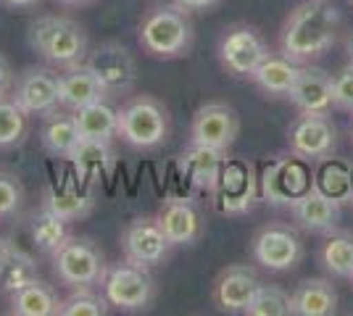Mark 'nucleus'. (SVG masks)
Here are the masks:
<instances>
[{
  "label": "nucleus",
  "instance_id": "nucleus-31",
  "mask_svg": "<svg viewBox=\"0 0 353 316\" xmlns=\"http://www.w3.org/2000/svg\"><path fill=\"white\" fill-rule=\"evenodd\" d=\"M34 280H37V258L32 256L27 248L11 242V253H8L3 269H0V290L6 295H11V293L27 287Z\"/></svg>",
  "mask_w": 353,
  "mask_h": 316
},
{
  "label": "nucleus",
  "instance_id": "nucleus-41",
  "mask_svg": "<svg viewBox=\"0 0 353 316\" xmlns=\"http://www.w3.org/2000/svg\"><path fill=\"white\" fill-rule=\"evenodd\" d=\"M8 253H11V240L0 235V269H3V264H6V258H8Z\"/></svg>",
  "mask_w": 353,
  "mask_h": 316
},
{
  "label": "nucleus",
  "instance_id": "nucleus-10",
  "mask_svg": "<svg viewBox=\"0 0 353 316\" xmlns=\"http://www.w3.org/2000/svg\"><path fill=\"white\" fill-rule=\"evenodd\" d=\"M61 72L53 66H27L21 74H16L11 101H14L27 116L45 119L61 108L59 90Z\"/></svg>",
  "mask_w": 353,
  "mask_h": 316
},
{
  "label": "nucleus",
  "instance_id": "nucleus-5",
  "mask_svg": "<svg viewBox=\"0 0 353 316\" xmlns=\"http://www.w3.org/2000/svg\"><path fill=\"white\" fill-rule=\"evenodd\" d=\"M50 261L56 280L66 287H101L108 269L103 251L90 238L77 235H69V240L50 253Z\"/></svg>",
  "mask_w": 353,
  "mask_h": 316
},
{
  "label": "nucleus",
  "instance_id": "nucleus-2",
  "mask_svg": "<svg viewBox=\"0 0 353 316\" xmlns=\"http://www.w3.org/2000/svg\"><path fill=\"white\" fill-rule=\"evenodd\" d=\"M27 43L48 66L59 72L85 63L90 53L88 30L77 19L61 14H43L32 19L27 27Z\"/></svg>",
  "mask_w": 353,
  "mask_h": 316
},
{
  "label": "nucleus",
  "instance_id": "nucleus-20",
  "mask_svg": "<svg viewBox=\"0 0 353 316\" xmlns=\"http://www.w3.org/2000/svg\"><path fill=\"white\" fill-rule=\"evenodd\" d=\"M288 98L298 108V114L327 116L335 108L332 105V76L327 74L324 69H319V66L303 63L293 90L288 92Z\"/></svg>",
  "mask_w": 353,
  "mask_h": 316
},
{
  "label": "nucleus",
  "instance_id": "nucleus-44",
  "mask_svg": "<svg viewBox=\"0 0 353 316\" xmlns=\"http://www.w3.org/2000/svg\"><path fill=\"white\" fill-rule=\"evenodd\" d=\"M348 3H351V6H353V0H348Z\"/></svg>",
  "mask_w": 353,
  "mask_h": 316
},
{
  "label": "nucleus",
  "instance_id": "nucleus-35",
  "mask_svg": "<svg viewBox=\"0 0 353 316\" xmlns=\"http://www.w3.org/2000/svg\"><path fill=\"white\" fill-rule=\"evenodd\" d=\"M248 316H290L293 314V295L280 285H264L256 290L250 301Z\"/></svg>",
  "mask_w": 353,
  "mask_h": 316
},
{
  "label": "nucleus",
  "instance_id": "nucleus-9",
  "mask_svg": "<svg viewBox=\"0 0 353 316\" xmlns=\"http://www.w3.org/2000/svg\"><path fill=\"white\" fill-rule=\"evenodd\" d=\"M211 196H214V206L221 216H245L261 198L256 166L250 161H240V158H227V164L221 169L219 185Z\"/></svg>",
  "mask_w": 353,
  "mask_h": 316
},
{
  "label": "nucleus",
  "instance_id": "nucleus-7",
  "mask_svg": "<svg viewBox=\"0 0 353 316\" xmlns=\"http://www.w3.org/2000/svg\"><path fill=\"white\" fill-rule=\"evenodd\" d=\"M85 63L98 76L108 101H124L137 90V79H140L137 61L121 43H114V40L101 43L90 50Z\"/></svg>",
  "mask_w": 353,
  "mask_h": 316
},
{
  "label": "nucleus",
  "instance_id": "nucleus-24",
  "mask_svg": "<svg viewBox=\"0 0 353 316\" xmlns=\"http://www.w3.org/2000/svg\"><path fill=\"white\" fill-rule=\"evenodd\" d=\"M293 314L298 316H332L338 314V290L324 277L301 280L293 293Z\"/></svg>",
  "mask_w": 353,
  "mask_h": 316
},
{
  "label": "nucleus",
  "instance_id": "nucleus-39",
  "mask_svg": "<svg viewBox=\"0 0 353 316\" xmlns=\"http://www.w3.org/2000/svg\"><path fill=\"white\" fill-rule=\"evenodd\" d=\"M172 3L188 14H206V11H214L221 0H172Z\"/></svg>",
  "mask_w": 353,
  "mask_h": 316
},
{
  "label": "nucleus",
  "instance_id": "nucleus-13",
  "mask_svg": "<svg viewBox=\"0 0 353 316\" xmlns=\"http://www.w3.org/2000/svg\"><path fill=\"white\" fill-rule=\"evenodd\" d=\"M169 251H172V242L163 235L156 216H137L121 232V253L132 264H140L148 269L161 266L169 258Z\"/></svg>",
  "mask_w": 353,
  "mask_h": 316
},
{
  "label": "nucleus",
  "instance_id": "nucleus-37",
  "mask_svg": "<svg viewBox=\"0 0 353 316\" xmlns=\"http://www.w3.org/2000/svg\"><path fill=\"white\" fill-rule=\"evenodd\" d=\"M332 105L353 114V66H343L338 74H332Z\"/></svg>",
  "mask_w": 353,
  "mask_h": 316
},
{
  "label": "nucleus",
  "instance_id": "nucleus-36",
  "mask_svg": "<svg viewBox=\"0 0 353 316\" xmlns=\"http://www.w3.org/2000/svg\"><path fill=\"white\" fill-rule=\"evenodd\" d=\"M24 185L19 180V174L0 169V219H14L24 206Z\"/></svg>",
  "mask_w": 353,
  "mask_h": 316
},
{
  "label": "nucleus",
  "instance_id": "nucleus-21",
  "mask_svg": "<svg viewBox=\"0 0 353 316\" xmlns=\"http://www.w3.org/2000/svg\"><path fill=\"white\" fill-rule=\"evenodd\" d=\"M88 182H59V185H48L43 193V206L53 213H59L66 222H79L88 219L95 209V193L85 187Z\"/></svg>",
  "mask_w": 353,
  "mask_h": 316
},
{
  "label": "nucleus",
  "instance_id": "nucleus-18",
  "mask_svg": "<svg viewBox=\"0 0 353 316\" xmlns=\"http://www.w3.org/2000/svg\"><path fill=\"white\" fill-rule=\"evenodd\" d=\"M224 164H227V151L206 148V145H198L192 140L176 158L179 174L188 180L190 187L201 190V193H214L216 190Z\"/></svg>",
  "mask_w": 353,
  "mask_h": 316
},
{
  "label": "nucleus",
  "instance_id": "nucleus-33",
  "mask_svg": "<svg viewBox=\"0 0 353 316\" xmlns=\"http://www.w3.org/2000/svg\"><path fill=\"white\" fill-rule=\"evenodd\" d=\"M319 171H316V187L324 190L327 196H332L338 203H345V200H351L353 198V174L351 169L345 164H340V161H330V158H324L319 161Z\"/></svg>",
  "mask_w": 353,
  "mask_h": 316
},
{
  "label": "nucleus",
  "instance_id": "nucleus-27",
  "mask_svg": "<svg viewBox=\"0 0 353 316\" xmlns=\"http://www.w3.org/2000/svg\"><path fill=\"white\" fill-rule=\"evenodd\" d=\"M8 311L14 316H59L61 298L53 285H45L40 280L8 295Z\"/></svg>",
  "mask_w": 353,
  "mask_h": 316
},
{
  "label": "nucleus",
  "instance_id": "nucleus-43",
  "mask_svg": "<svg viewBox=\"0 0 353 316\" xmlns=\"http://www.w3.org/2000/svg\"><path fill=\"white\" fill-rule=\"evenodd\" d=\"M345 53H348V63L353 66V32L348 34V40H345Z\"/></svg>",
  "mask_w": 353,
  "mask_h": 316
},
{
  "label": "nucleus",
  "instance_id": "nucleus-28",
  "mask_svg": "<svg viewBox=\"0 0 353 316\" xmlns=\"http://www.w3.org/2000/svg\"><path fill=\"white\" fill-rule=\"evenodd\" d=\"M69 224H72V222L61 219L59 213L48 211L45 206L40 211H34V213H30V219H27V232H30L32 248L50 256L53 251H59L61 245L69 240V235H72Z\"/></svg>",
  "mask_w": 353,
  "mask_h": 316
},
{
  "label": "nucleus",
  "instance_id": "nucleus-1",
  "mask_svg": "<svg viewBox=\"0 0 353 316\" xmlns=\"http://www.w3.org/2000/svg\"><path fill=\"white\" fill-rule=\"evenodd\" d=\"M340 27L338 8L327 6V0H303L288 14L280 30V53L295 63H311L322 59L335 45Z\"/></svg>",
  "mask_w": 353,
  "mask_h": 316
},
{
  "label": "nucleus",
  "instance_id": "nucleus-15",
  "mask_svg": "<svg viewBox=\"0 0 353 316\" xmlns=\"http://www.w3.org/2000/svg\"><path fill=\"white\" fill-rule=\"evenodd\" d=\"M338 145V129L327 116L301 114L288 129V148L303 161H324Z\"/></svg>",
  "mask_w": 353,
  "mask_h": 316
},
{
  "label": "nucleus",
  "instance_id": "nucleus-26",
  "mask_svg": "<svg viewBox=\"0 0 353 316\" xmlns=\"http://www.w3.org/2000/svg\"><path fill=\"white\" fill-rule=\"evenodd\" d=\"M77 143H79V129L72 111L59 108L56 114L45 116L40 124V148L50 158H69Z\"/></svg>",
  "mask_w": 353,
  "mask_h": 316
},
{
  "label": "nucleus",
  "instance_id": "nucleus-32",
  "mask_svg": "<svg viewBox=\"0 0 353 316\" xmlns=\"http://www.w3.org/2000/svg\"><path fill=\"white\" fill-rule=\"evenodd\" d=\"M27 135H30V116L11 98H0V151H14L24 145Z\"/></svg>",
  "mask_w": 353,
  "mask_h": 316
},
{
  "label": "nucleus",
  "instance_id": "nucleus-42",
  "mask_svg": "<svg viewBox=\"0 0 353 316\" xmlns=\"http://www.w3.org/2000/svg\"><path fill=\"white\" fill-rule=\"evenodd\" d=\"M61 6H90V3H95V0H56Z\"/></svg>",
  "mask_w": 353,
  "mask_h": 316
},
{
  "label": "nucleus",
  "instance_id": "nucleus-38",
  "mask_svg": "<svg viewBox=\"0 0 353 316\" xmlns=\"http://www.w3.org/2000/svg\"><path fill=\"white\" fill-rule=\"evenodd\" d=\"M14 82H16L14 66H11V61L0 53V98H11Z\"/></svg>",
  "mask_w": 353,
  "mask_h": 316
},
{
  "label": "nucleus",
  "instance_id": "nucleus-12",
  "mask_svg": "<svg viewBox=\"0 0 353 316\" xmlns=\"http://www.w3.org/2000/svg\"><path fill=\"white\" fill-rule=\"evenodd\" d=\"M250 253H253V261L264 269L290 271L303 258V242H301V235L295 232V227L272 222L253 235Z\"/></svg>",
  "mask_w": 353,
  "mask_h": 316
},
{
  "label": "nucleus",
  "instance_id": "nucleus-22",
  "mask_svg": "<svg viewBox=\"0 0 353 316\" xmlns=\"http://www.w3.org/2000/svg\"><path fill=\"white\" fill-rule=\"evenodd\" d=\"M59 90L61 108H66V111H79V108H85L90 103L108 101V95L101 87L98 76L92 74V69L88 63H77V66H69V69H61Z\"/></svg>",
  "mask_w": 353,
  "mask_h": 316
},
{
  "label": "nucleus",
  "instance_id": "nucleus-11",
  "mask_svg": "<svg viewBox=\"0 0 353 316\" xmlns=\"http://www.w3.org/2000/svg\"><path fill=\"white\" fill-rule=\"evenodd\" d=\"M219 63L227 74L248 76L259 69V63L269 56V45H266L264 34L256 30L253 24H232L221 32L219 37Z\"/></svg>",
  "mask_w": 353,
  "mask_h": 316
},
{
  "label": "nucleus",
  "instance_id": "nucleus-8",
  "mask_svg": "<svg viewBox=\"0 0 353 316\" xmlns=\"http://www.w3.org/2000/svg\"><path fill=\"white\" fill-rule=\"evenodd\" d=\"M311 180L309 161L298 158V156H280L272 158L259 174V190L269 206H293L298 198L309 190Z\"/></svg>",
  "mask_w": 353,
  "mask_h": 316
},
{
  "label": "nucleus",
  "instance_id": "nucleus-34",
  "mask_svg": "<svg viewBox=\"0 0 353 316\" xmlns=\"http://www.w3.org/2000/svg\"><path fill=\"white\" fill-rule=\"evenodd\" d=\"M108 301L98 287H72L66 298H61L59 316H105Z\"/></svg>",
  "mask_w": 353,
  "mask_h": 316
},
{
  "label": "nucleus",
  "instance_id": "nucleus-3",
  "mask_svg": "<svg viewBox=\"0 0 353 316\" xmlns=\"http://www.w3.org/2000/svg\"><path fill=\"white\" fill-rule=\"evenodd\" d=\"M195 32H192L190 14L179 6H153L137 24V43L150 59L176 61L190 53Z\"/></svg>",
  "mask_w": 353,
  "mask_h": 316
},
{
  "label": "nucleus",
  "instance_id": "nucleus-25",
  "mask_svg": "<svg viewBox=\"0 0 353 316\" xmlns=\"http://www.w3.org/2000/svg\"><path fill=\"white\" fill-rule=\"evenodd\" d=\"M298 74H301V63L290 61L285 53H272V50H269V56L259 63V69L250 74V79H253L256 87L264 90L266 95L288 98V92L293 90Z\"/></svg>",
  "mask_w": 353,
  "mask_h": 316
},
{
  "label": "nucleus",
  "instance_id": "nucleus-14",
  "mask_svg": "<svg viewBox=\"0 0 353 316\" xmlns=\"http://www.w3.org/2000/svg\"><path fill=\"white\" fill-rule=\"evenodd\" d=\"M237 135H240V116L230 103L211 101V103H203L192 114L190 140L198 145L216 148V151H230L235 145Z\"/></svg>",
  "mask_w": 353,
  "mask_h": 316
},
{
  "label": "nucleus",
  "instance_id": "nucleus-6",
  "mask_svg": "<svg viewBox=\"0 0 353 316\" xmlns=\"http://www.w3.org/2000/svg\"><path fill=\"white\" fill-rule=\"evenodd\" d=\"M101 290L108 306L127 311V314H137V311H145L156 298V280L150 277L148 266H140L124 258L105 269Z\"/></svg>",
  "mask_w": 353,
  "mask_h": 316
},
{
  "label": "nucleus",
  "instance_id": "nucleus-17",
  "mask_svg": "<svg viewBox=\"0 0 353 316\" xmlns=\"http://www.w3.org/2000/svg\"><path fill=\"white\" fill-rule=\"evenodd\" d=\"M293 222L311 235H330L340 224V203L327 196L316 185H311L303 196L290 206Z\"/></svg>",
  "mask_w": 353,
  "mask_h": 316
},
{
  "label": "nucleus",
  "instance_id": "nucleus-16",
  "mask_svg": "<svg viewBox=\"0 0 353 316\" xmlns=\"http://www.w3.org/2000/svg\"><path fill=\"white\" fill-rule=\"evenodd\" d=\"M259 287L261 277L250 264H230L214 280V303L227 314H245Z\"/></svg>",
  "mask_w": 353,
  "mask_h": 316
},
{
  "label": "nucleus",
  "instance_id": "nucleus-30",
  "mask_svg": "<svg viewBox=\"0 0 353 316\" xmlns=\"http://www.w3.org/2000/svg\"><path fill=\"white\" fill-rule=\"evenodd\" d=\"M319 261L327 274L338 280H353V235L351 232H330L319 251Z\"/></svg>",
  "mask_w": 353,
  "mask_h": 316
},
{
  "label": "nucleus",
  "instance_id": "nucleus-23",
  "mask_svg": "<svg viewBox=\"0 0 353 316\" xmlns=\"http://www.w3.org/2000/svg\"><path fill=\"white\" fill-rule=\"evenodd\" d=\"M77 169V177L82 182H92L95 177H108L117 166V153L111 148V140H92V137H79L74 145L72 156L66 158Z\"/></svg>",
  "mask_w": 353,
  "mask_h": 316
},
{
  "label": "nucleus",
  "instance_id": "nucleus-4",
  "mask_svg": "<svg viewBox=\"0 0 353 316\" xmlns=\"http://www.w3.org/2000/svg\"><path fill=\"white\" fill-rule=\"evenodd\" d=\"M172 135L169 108L153 95H134L119 105L117 137L134 151H156Z\"/></svg>",
  "mask_w": 353,
  "mask_h": 316
},
{
  "label": "nucleus",
  "instance_id": "nucleus-29",
  "mask_svg": "<svg viewBox=\"0 0 353 316\" xmlns=\"http://www.w3.org/2000/svg\"><path fill=\"white\" fill-rule=\"evenodd\" d=\"M79 137L92 140H114L119 129V108L111 105V101H98L79 111H72Z\"/></svg>",
  "mask_w": 353,
  "mask_h": 316
},
{
  "label": "nucleus",
  "instance_id": "nucleus-19",
  "mask_svg": "<svg viewBox=\"0 0 353 316\" xmlns=\"http://www.w3.org/2000/svg\"><path fill=\"white\" fill-rule=\"evenodd\" d=\"M156 219L161 224L163 235L172 242V248H176V245H195L206 232V222H203L201 211L188 198L163 200Z\"/></svg>",
  "mask_w": 353,
  "mask_h": 316
},
{
  "label": "nucleus",
  "instance_id": "nucleus-40",
  "mask_svg": "<svg viewBox=\"0 0 353 316\" xmlns=\"http://www.w3.org/2000/svg\"><path fill=\"white\" fill-rule=\"evenodd\" d=\"M43 0H0V6H6V8H11V11H32V8H37Z\"/></svg>",
  "mask_w": 353,
  "mask_h": 316
}]
</instances>
